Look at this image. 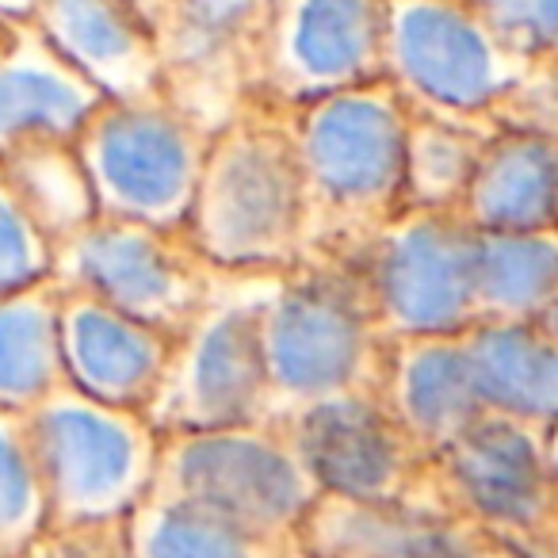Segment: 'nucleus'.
<instances>
[{
	"instance_id": "2",
	"label": "nucleus",
	"mask_w": 558,
	"mask_h": 558,
	"mask_svg": "<svg viewBox=\"0 0 558 558\" xmlns=\"http://www.w3.org/2000/svg\"><path fill=\"white\" fill-rule=\"evenodd\" d=\"M395 337L356 256H299L271 279L260 306L268 417L352 390H379Z\"/></svg>"
},
{
	"instance_id": "17",
	"label": "nucleus",
	"mask_w": 558,
	"mask_h": 558,
	"mask_svg": "<svg viewBox=\"0 0 558 558\" xmlns=\"http://www.w3.org/2000/svg\"><path fill=\"white\" fill-rule=\"evenodd\" d=\"M32 20L111 100L161 93L157 27L134 0H35Z\"/></svg>"
},
{
	"instance_id": "33",
	"label": "nucleus",
	"mask_w": 558,
	"mask_h": 558,
	"mask_svg": "<svg viewBox=\"0 0 558 558\" xmlns=\"http://www.w3.org/2000/svg\"><path fill=\"white\" fill-rule=\"evenodd\" d=\"M547 463H550V474H555V486H558V421L547 425Z\"/></svg>"
},
{
	"instance_id": "18",
	"label": "nucleus",
	"mask_w": 558,
	"mask_h": 558,
	"mask_svg": "<svg viewBox=\"0 0 558 558\" xmlns=\"http://www.w3.org/2000/svg\"><path fill=\"white\" fill-rule=\"evenodd\" d=\"M379 398L425 456L444 451L486 413L463 333L395 337Z\"/></svg>"
},
{
	"instance_id": "26",
	"label": "nucleus",
	"mask_w": 558,
	"mask_h": 558,
	"mask_svg": "<svg viewBox=\"0 0 558 558\" xmlns=\"http://www.w3.org/2000/svg\"><path fill=\"white\" fill-rule=\"evenodd\" d=\"M0 161L9 169V180L24 199L27 215L47 233L50 245L96 215L93 184L73 149V138L27 142V146L0 154Z\"/></svg>"
},
{
	"instance_id": "1",
	"label": "nucleus",
	"mask_w": 558,
	"mask_h": 558,
	"mask_svg": "<svg viewBox=\"0 0 558 558\" xmlns=\"http://www.w3.org/2000/svg\"><path fill=\"white\" fill-rule=\"evenodd\" d=\"M303 256H356L405 207L410 104L387 77L291 108Z\"/></svg>"
},
{
	"instance_id": "13",
	"label": "nucleus",
	"mask_w": 558,
	"mask_h": 558,
	"mask_svg": "<svg viewBox=\"0 0 558 558\" xmlns=\"http://www.w3.org/2000/svg\"><path fill=\"white\" fill-rule=\"evenodd\" d=\"M276 425L288 433L318 494L440 509L428 497V456L398 425L379 390L322 398Z\"/></svg>"
},
{
	"instance_id": "29",
	"label": "nucleus",
	"mask_w": 558,
	"mask_h": 558,
	"mask_svg": "<svg viewBox=\"0 0 558 558\" xmlns=\"http://www.w3.org/2000/svg\"><path fill=\"white\" fill-rule=\"evenodd\" d=\"M494 123L558 138V50L527 58L517 85L494 108Z\"/></svg>"
},
{
	"instance_id": "10",
	"label": "nucleus",
	"mask_w": 558,
	"mask_h": 558,
	"mask_svg": "<svg viewBox=\"0 0 558 558\" xmlns=\"http://www.w3.org/2000/svg\"><path fill=\"white\" fill-rule=\"evenodd\" d=\"M524 65L471 0H387L383 77L410 108L494 119Z\"/></svg>"
},
{
	"instance_id": "3",
	"label": "nucleus",
	"mask_w": 558,
	"mask_h": 558,
	"mask_svg": "<svg viewBox=\"0 0 558 558\" xmlns=\"http://www.w3.org/2000/svg\"><path fill=\"white\" fill-rule=\"evenodd\" d=\"M184 233L215 276H279L303 256V177L288 111L248 100L210 131Z\"/></svg>"
},
{
	"instance_id": "31",
	"label": "nucleus",
	"mask_w": 558,
	"mask_h": 558,
	"mask_svg": "<svg viewBox=\"0 0 558 558\" xmlns=\"http://www.w3.org/2000/svg\"><path fill=\"white\" fill-rule=\"evenodd\" d=\"M489 27L520 54L558 50V0H471Z\"/></svg>"
},
{
	"instance_id": "9",
	"label": "nucleus",
	"mask_w": 558,
	"mask_h": 558,
	"mask_svg": "<svg viewBox=\"0 0 558 558\" xmlns=\"http://www.w3.org/2000/svg\"><path fill=\"white\" fill-rule=\"evenodd\" d=\"M50 276L62 291H85L172 337L199 314L218 279L184 230L111 215H93L54 241Z\"/></svg>"
},
{
	"instance_id": "36",
	"label": "nucleus",
	"mask_w": 558,
	"mask_h": 558,
	"mask_svg": "<svg viewBox=\"0 0 558 558\" xmlns=\"http://www.w3.org/2000/svg\"><path fill=\"white\" fill-rule=\"evenodd\" d=\"M134 4H138V9L146 12L149 20H157V12L165 9V0H134Z\"/></svg>"
},
{
	"instance_id": "15",
	"label": "nucleus",
	"mask_w": 558,
	"mask_h": 558,
	"mask_svg": "<svg viewBox=\"0 0 558 558\" xmlns=\"http://www.w3.org/2000/svg\"><path fill=\"white\" fill-rule=\"evenodd\" d=\"M177 337L85 291H62L65 383L100 402L142 410L154 402Z\"/></svg>"
},
{
	"instance_id": "34",
	"label": "nucleus",
	"mask_w": 558,
	"mask_h": 558,
	"mask_svg": "<svg viewBox=\"0 0 558 558\" xmlns=\"http://www.w3.org/2000/svg\"><path fill=\"white\" fill-rule=\"evenodd\" d=\"M35 0H0V12H9V16H32Z\"/></svg>"
},
{
	"instance_id": "23",
	"label": "nucleus",
	"mask_w": 558,
	"mask_h": 558,
	"mask_svg": "<svg viewBox=\"0 0 558 558\" xmlns=\"http://www.w3.org/2000/svg\"><path fill=\"white\" fill-rule=\"evenodd\" d=\"M131 558H295V543H276L187 497L146 494L126 512Z\"/></svg>"
},
{
	"instance_id": "14",
	"label": "nucleus",
	"mask_w": 558,
	"mask_h": 558,
	"mask_svg": "<svg viewBox=\"0 0 558 558\" xmlns=\"http://www.w3.org/2000/svg\"><path fill=\"white\" fill-rule=\"evenodd\" d=\"M271 0H165L157 12L161 93L218 131L253 100Z\"/></svg>"
},
{
	"instance_id": "16",
	"label": "nucleus",
	"mask_w": 558,
	"mask_h": 558,
	"mask_svg": "<svg viewBox=\"0 0 558 558\" xmlns=\"http://www.w3.org/2000/svg\"><path fill=\"white\" fill-rule=\"evenodd\" d=\"M104 93L65 62L32 16L0 12V154L73 138Z\"/></svg>"
},
{
	"instance_id": "25",
	"label": "nucleus",
	"mask_w": 558,
	"mask_h": 558,
	"mask_svg": "<svg viewBox=\"0 0 558 558\" xmlns=\"http://www.w3.org/2000/svg\"><path fill=\"white\" fill-rule=\"evenodd\" d=\"M494 119H459L410 108L405 134V207L402 210H459L482 161Z\"/></svg>"
},
{
	"instance_id": "6",
	"label": "nucleus",
	"mask_w": 558,
	"mask_h": 558,
	"mask_svg": "<svg viewBox=\"0 0 558 558\" xmlns=\"http://www.w3.org/2000/svg\"><path fill=\"white\" fill-rule=\"evenodd\" d=\"M276 276H218L207 303L177 333L169 364L146 405L161 436L253 425L268 417L260 306Z\"/></svg>"
},
{
	"instance_id": "7",
	"label": "nucleus",
	"mask_w": 558,
	"mask_h": 558,
	"mask_svg": "<svg viewBox=\"0 0 558 558\" xmlns=\"http://www.w3.org/2000/svg\"><path fill=\"white\" fill-rule=\"evenodd\" d=\"M428 497L527 558H558V486L543 425L486 410L428 456Z\"/></svg>"
},
{
	"instance_id": "12",
	"label": "nucleus",
	"mask_w": 558,
	"mask_h": 558,
	"mask_svg": "<svg viewBox=\"0 0 558 558\" xmlns=\"http://www.w3.org/2000/svg\"><path fill=\"white\" fill-rule=\"evenodd\" d=\"M387 0H271L253 100L279 111L383 77Z\"/></svg>"
},
{
	"instance_id": "35",
	"label": "nucleus",
	"mask_w": 558,
	"mask_h": 558,
	"mask_svg": "<svg viewBox=\"0 0 558 558\" xmlns=\"http://www.w3.org/2000/svg\"><path fill=\"white\" fill-rule=\"evenodd\" d=\"M539 326L547 329V333H550V337H555V341H558V299H555V303L547 306V311H543Z\"/></svg>"
},
{
	"instance_id": "27",
	"label": "nucleus",
	"mask_w": 558,
	"mask_h": 558,
	"mask_svg": "<svg viewBox=\"0 0 558 558\" xmlns=\"http://www.w3.org/2000/svg\"><path fill=\"white\" fill-rule=\"evenodd\" d=\"M43 524L47 517L20 413L0 410V558H16Z\"/></svg>"
},
{
	"instance_id": "20",
	"label": "nucleus",
	"mask_w": 558,
	"mask_h": 558,
	"mask_svg": "<svg viewBox=\"0 0 558 558\" xmlns=\"http://www.w3.org/2000/svg\"><path fill=\"white\" fill-rule=\"evenodd\" d=\"M459 215L474 230H558V138L497 126Z\"/></svg>"
},
{
	"instance_id": "5",
	"label": "nucleus",
	"mask_w": 558,
	"mask_h": 558,
	"mask_svg": "<svg viewBox=\"0 0 558 558\" xmlns=\"http://www.w3.org/2000/svg\"><path fill=\"white\" fill-rule=\"evenodd\" d=\"M210 131L165 93L104 96L73 134L96 215L184 230Z\"/></svg>"
},
{
	"instance_id": "24",
	"label": "nucleus",
	"mask_w": 558,
	"mask_h": 558,
	"mask_svg": "<svg viewBox=\"0 0 558 558\" xmlns=\"http://www.w3.org/2000/svg\"><path fill=\"white\" fill-rule=\"evenodd\" d=\"M478 322H539L558 299V230H478Z\"/></svg>"
},
{
	"instance_id": "30",
	"label": "nucleus",
	"mask_w": 558,
	"mask_h": 558,
	"mask_svg": "<svg viewBox=\"0 0 558 558\" xmlns=\"http://www.w3.org/2000/svg\"><path fill=\"white\" fill-rule=\"evenodd\" d=\"M16 558H131V550H126V517L43 524Z\"/></svg>"
},
{
	"instance_id": "28",
	"label": "nucleus",
	"mask_w": 558,
	"mask_h": 558,
	"mask_svg": "<svg viewBox=\"0 0 558 558\" xmlns=\"http://www.w3.org/2000/svg\"><path fill=\"white\" fill-rule=\"evenodd\" d=\"M43 276H50V241L27 215L0 161V291L24 288Z\"/></svg>"
},
{
	"instance_id": "19",
	"label": "nucleus",
	"mask_w": 558,
	"mask_h": 558,
	"mask_svg": "<svg viewBox=\"0 0 558 558\" xmlns=\"http://www.w3.org/2000/svg\"><path fill=\"white\" fill-rule=\"evenodd\" d=\"M463 527L433 505L318 494L295 527V550L303 558H433Z\"/></svg>"
},
{
	"instance_id": "4",
	"label": "nucleus",
	"mask_w": 558,
	"mask_h": 558,
	"mask_svg": "<svg viewBox=\"0 0 558 558\" xmlns=\"http://www.w3.org/2000/svg\"><path fill=\"white\" fill-rule=\"evenodd\" d=\"M20 428L47 524L126 517L154 489L161 433L142 410L62 383L20 413Z\"/></svg>"
},
{
	"instance_id": "21",
	"label": "nucleus",
	"mask_w": 558,
	"mask_h": 558,
	"mask_svg": "<svg viewBox=\"0 0 558 558\" xmlns=\"http://www.w3.org/2000/svg\"><path fill=\"white\" fill-rule=\"evenodd\" d=\"M463 344L486 410L543 428L558 421V341L539 322H474Z\"/></svg>"
},
{
	"instance_id": "11",
	"label": "nucleus",
	"mask_w": 558,
	"mask_h": 558,
	"mask_svg": "<svg viewBox=\"0 0 558 558\" xmlns=\"http://www.w3.org/2000/svg\"><path fill=\"white\" fill-rule=\"evenodd\" d=\"M478 230L459 210H398L356 253L390 337H451L478 322Z\"/></svg>"
},
{
	"instance_id": "32",
	"label": "nucleus",
	"mask_w": 558,
	"mask_h": 558,
	"mask_svg": "<svg viewBox=\"0 0 558 558\" xmlns=\"http://www.w3.org/2000/svg\"><path fill=\"white\" fill-rule=\"evenodd\" d=\"M433 558H527V555H524V550L509 547V543L494 539V535H486V532H478V527L466 524L463 532H459L456 539H451L448 547H444L440 555H433Z\"/></svg>"
},
{
	"instance_id": "22",
	"label": "nucleus",
	"mask_w": 558,
	"mask_h": 558,
	"mask_svg": "<svg viewBox=\"0 0 558 558\" xmlns=\"http://www.w3.org/2000/svg\"><path fill=\"white\" fill-rule=\"evenodd\" d=\"M62 383V288L54 276L0 291V410L27 413Z\"/></svg>"
},
{
	"instance_id": "8",
	"label": "nucleus",
	"mask_w": 558,
	"mask_h": 558,
	"mask_svg": "<svg viewBox=\"0 0 558 558\" xmlns=\"http://www.w3.org/2000/svg\"><path fill=\"white\" fill-rule=\"evenodd\" d=\"M149 494L187 497L276 543H295V527L318 501V486L276 421L161 436Z\"/></svg>"
}]
</instances>
